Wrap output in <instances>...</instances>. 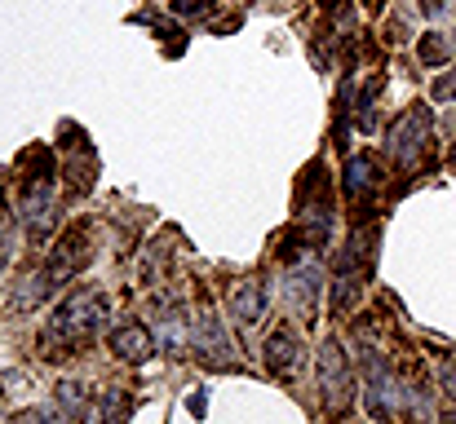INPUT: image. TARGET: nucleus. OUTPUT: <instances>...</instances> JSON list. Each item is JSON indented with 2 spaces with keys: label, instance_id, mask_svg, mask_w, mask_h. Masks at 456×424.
<instances>
[{
  "label": "nucleus",
  "instance_id": "f257e3e1",
  "mask_svg": "<svg viewBox=\"0 0 456 424\" xmlns=\"http://www.w3.org/2000/svg\"><path fill=\"white\" fill-rule=\"evenodd\" d=\"M102 323H107V296L102 292H80L53 314L49 340H89L94 332H102Z\"/></svg>",
  "mask_w": 456,
  "mask_h": 424
},
{
  "label": "nucleus",
  "instance_id": "f03ea898",
  "mask_svg": "<svg viewBox=\"0 0 456 424\" xmlns=\"http://www.w3.org/2000/svg\"><path fill=\"white\" fill-rule=\"evenodd\" d=\"M314 372H319V389H323V407L332 416H341L354 398V376H350V363H346V349L341 340H323L319 345V358H314Z\"/></svg>",
  "mask_w": 456,
  "mask_h": 424
},
{
  "label": "nucleus",
  "instance_id": "7ed1b4c3",
  "mask_svg": "<svg viewBox=\"0 0 456 424\" xmlns=\"http://www.w3.org/2000/svg\"><path fill=\"white\" fill-rule=\"evenodd\" d=\"M363 372H368V376H363V407H368V416H377V420L399 416V407H403V389H399L390 363L377 358V349H363Z\"/></svg>",
  "mask_w": 456,
  "mask_h": 424
},
{
  "label": "nucleus",
  "instance_id": "20e7f679",
  "mask_svg": "<svg viewBox=\"0 0 456 424\" xmlns=\"http://www.w3.org/2000/svg\"><path fill=\"white\" fill-rule=\"evenodd\" d=\"M430 129H435V124H430V111H426V107H412V111L399 116V124L390 129V155H395L399 168H412V164L426 155Z\"/></svg>",
  "mask_w": 456,
  "mask_h": 424
},
{
  "label": "nucleus",
  "instance_id": "39448f33",
  "mask_svg": "<svg viewBox=\"0 0 456 424\" xmlns=\"http://www.w3.org/2000/svg\"><path fill=\"white\" fill-rule=\"evenodd\" d=\"M191 349L200 358H208V363H226V367L235 363V345H231V336H226V327H222V318L213 309H204L191 323Z\"/></svg>",
  "mask_w": 456,
  "mask_h": 424
},
{
  "label": "nucleus",
  "instance_id": "423d86ee",
  "mask_svg": "<svg viewBox=\"0 0 456 424\" xmlns=\"http://www.w3.org/2000/svg\"><path fill=\"white\" fill-rule=\"evenodd\" d=\"M18 217H22V226H27V235H31L36 244L49 235V221H53V186H49V172L36 177V181H27V195H22Z\"/></svg>",
  "mask_w": 456,
  "mask_h": 424
},
{
  "label": "nucleus",
  "instance_id": "0eeeda50",
  "mask_svg": "<svg viewBox=\"0 0 456 424\" xmlns=\"http://www.w3.org/2000/svg\"><path fill=\"white\" fill-rule=\"evenodd\" d=\"M319 287H323V270L314 257L297 261L289 270V305H297L302 314H314V300H319Z\"/></svg>",
  "mask_w": 456,
  "mask_h": 424
},
{
  "label": "nucleus",
  "instance_id": "6e6552de",
  "mask_svg": "<svg viewBox=\"0 0 456 424\" xmlns=\"http://www.w3.org/2000/svg\"><path fill=\"white\" fill-rule=\"evenodd\" d=\"M266 283L262 279H244L235 292H231V314H235V323L240 327H257L262 318H266Z\"/></svg>",
  "mask_w": 456,
  "mask_h": 424
},
{
  "label": "nucleus",
  "instance_id": "1a4fd4ad",
  "mask_svg": "<svg viewBox=\"0 0 456 424\" xmlns=\"http://www.w3.org/2000/svg\"><path fill=\"white\" fill-rule=\"evenodd\" d=\"M262 354H266V367L275 376H293L297 363H302V340H297L293 327H280V332H271V340H266Z\"/></svg>",
  "mask_w": 456,
  "mask_h": 424
},
{
  "label": "nucleus",
  "instance_id": "9d476101",
  "mask_svg": "<svg viewBox=\"0 0 456 424\" xmlns=\"http://www.w3.org/2000/svg\"><path fill=\"white\" fill-rule=\"evenodd\" d=\"M151 340H155V349H164V354H186V345H191L186 314H182V309H164V314H155L151 318Z\"/></svg>",
  "mask_w": 456,
  "mask_h": 424
},
{
  "label": "nucleus",
  "instance_id": "9b49d317",
  "mask_svg": "<svg viewBox=\"0 0 456 424\" xmlns=\"http://www.w3.org/2000/svg\"><path fill=\"white\" fill-rule=\"evenodd\" d=\"M111 349H116L120 358H129V363L147 358V354L155 349L151 327H138V323H129V327H116V332H111Z\"/></svg>",
  "mask_w": 456,
  "mask_h": 424
},
{
  "label": "nucleus",
  "instance_id": "f8f14e48",
  "mask_svg": "<svg viewBox=\"0 0 456 424\" xmlns=\"http://www.w3.org/2000/svg\"><path fill=\"white\" fill-rule=\"evenodd\" d=\"M372 172H377V168H372V159H368V155H363V159L354 155V159L346 164V195H350V199H359V195L372 186Z\"/></svg>",
  "mask_w": 456,
  "mask_h": 424
},
{
  "label": "nucleus",
  "instance_id": "ddd939ff",
  "mask_svg": "<svg viewBox=\"0 0 456 424\" xmlns=\"http://www.w3.org/2000/svg\"><path fill=\"white\" fill-rule=\"evenodd\" d=\"M58 407L67 412V420L71 424L85 420V389H80V385H71V380H67V385H58Z\"/></svg>",
  "mask_w": 456,
  "mask_h": 424
},
{
  "label": "nucleus",
  "instance_id": "4468645a",
  "mask_svg": "<svg viewBox=\"0 0 456 424\" xmlns=\"http://www.w3.org/2000/svg\"><path fill=\"white\" fill-rule=\"evenodd\" d=\"M102 424H129V394L111 389L102 398Z\"/></svg>",
  "mask_w": 456,
  "mask_h": 424
},
{
  "label": "nucleus",
  "instance_id": "2eb2a0df",
  "mask_svg": "<svg viewBox=\"0 0 456 424\" xmlns=\"http://www.w3.org/2000/svg\"><path fill=\"white\" fill-rule=\"evenodd\" d=\"M448 53H452V49H448V40H444V36H426V40H421V62H426V67L448 62Z\"/></svg>",
  "mask_w": 456,
  "mask_h": 424
},
{
  "label": "nucleus",
  "instance_id": "dca6fc26",
  "mask_svg": "<svg viewBox=\"0 0 456 424\" xmlns=\"http://www.w3.org/2000/svg\"><path fill=\"white\" fill-rule=\"evenodd\" d=\"M408 403H412V416L417 420H430V380H417L408 389Z\"/></svg>",
  "mask_w": 456,
  "mask_h": 424
},
{
  "label": "nucleus",
  "instance_id": "f3484780",
  "mask_svg": "<svg viewBox=\"0 0 456 424\" xmlns=\"http://www.w3.org/2000/svg\"><path fill=\"white\" fill-rule=\"evenodd\" d=\"M354 292H359V279H354V275L337 279V287H332V309H346V305L354 300Z\"/></svg>",
  "mask_w": 456,
  "mask_h": 424
},
{
  "label": "nucleus",
  "instance_id": "a211bd4d",
  "mask_svg": "<svg viewBox=\"0 0 456 424\" xmlns=\"http://www.w3.org/2000/svg\"><path fill=\"white\" fill-rule=\"evenodd\" d=\"M448 98H456V76H444L435 84V102H448Z\"/></svg>",
  "mask_w": 456,
  "mask_h": 424
},
{
  "label": "nucleus",
  "instance_id": "6ab92c4d",
  "mask_svg": "<svg viewBox=\"0 0 456 424\" xmlns=\"http://www.w3.org/2000/svg\"><path fill=\"white\" fill-rule=\"evenodd\" d=\"M421 9H426L430 18H444V13L452 9V0H421Z\"/></svg>",
  "mask_w": 456,
  "mask_h": 424
},
{
  "label": "nucleus",
  "instance_id": "aec40b11",
  "mask_svg": "<svg viewBox=\"0 0 456 424\" xmlns=\"http://www.w3.org/2000/svg\"><path fill=\"white\" fill-rule=\"evenodd\" d=\"M444 389L456 398V358H452V363H444Z\"/></svg>",
  "mask_w": 456,
  "mask_h": 424
},
{
  "label": "nucleus",
  "instance_id": "412c9836",
  "mask_svg": "<svg viewBox=\"0 0 456 424\" xmlns=\"http://www.w3.org/2000/svg\"><path fill=\"white\" fill-rule=\"evenodd\" d=\"M208 0H177V13H204Z\"/></svg>",
  "mask_w": 456,
  "mask_h": 424
},
{
  "label": "nucleus",
  "instance_id": "4be33fe9",
  "mask_svg": "<svg viewBox=\"0 0 456 424\" xmlns=\"http://www.w3.org/2000/svg\"><path fill=\"white\" fill-rule=\"evenodd\" d=\"M9 266V244H4V235H0V270Z\"/></svg>",
  "mask_w": 456,
  "mask_h": 424
},
{
  "label": "nucleus",
  "instance_id": "5701e85b",
  "mask_svg": "<svg viewBox=\"0 0 456 424\" xmlns=\"http://www.w3.org/2000/svg\"><path fill=\"white\" fill-rule=\"evenodd\" d=\"M444 424H456V412H448V416H444Z\"/></svg>",
  "mask_w": 456,
  "mask_h": 424
}]
</instances>
